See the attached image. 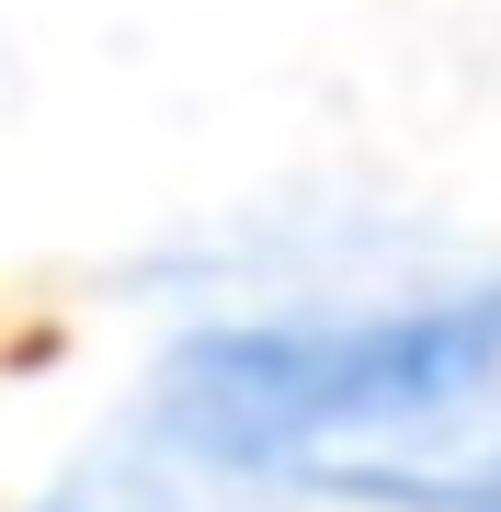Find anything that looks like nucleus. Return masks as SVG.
<instances>
[{
  "label": "nucleus",
  "mask_w": 501,
  "mask_h": 512,
  "mask_svg": "<svg viewBox=\"0 0 501 512\" xmlns=\"http://www.w3.org/2000/svg\"><path fill=\"white\" fill-rule=\"evenodd\" d=\"M149 456L365 512H501V274L353 319H228L149 376Z\"/></svg>",
  "instance_id": "f257e3e1"
}]
</instances>
